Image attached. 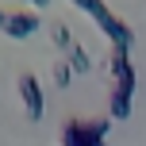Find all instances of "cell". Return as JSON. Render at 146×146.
I'll list each match as a JSON object with an SVG mask.
<instances>
[{
	"mask_svg": "<svg viewBox=\"0 0 146 146\" xmlns=\"http://www.w3.org/2000/svg\"><path fill=\"white\" fill-rule=\"evenodd\" d=\"M19 96H23V108H27V115H31V119H42L46 100H42V85H38L35 73H23V77H19Z\"/></svg>",
	"mask_w": 146,
	"mask_h": 146,
	"instance_id": "3",
	"label": "cell"
},
{
	"mask_svg": "<svg viewBox=\"0 0 146 146\" xmlns=\"http://www.w3.org/2000/svg\"><path fill=\"white\" fill-rule=\"evenodd\" d=\"M73 4H77L81 12H88L96 23H100V31L111 38V46H131V38H135V35H131V27H127V23L119 19V15L111 12L104 0H73Z\"/></svg>",
	"mask_w": 146,
	"mask_h": 146,
	"instance_id": "1",
	"label": "cell"
},
{
	"mask_svg": "<svg viewBox=\"0 0 146 146\" xmlns=\"http://www.w3.org/2000/svg\"><path fill=\"white\" fill-rule=\"evenodd\" d=\"M4 23H8V12H0V27H4Z\"/></svg>",
	"mask_w": 146,
	"mask_h": 146,
	"instance_id": "11",
	"label": "cell"
},
{
	"mask_svg": "<svg viewBox=\"0 0 146 146\" xmlns=\"http://www.w3.org/2000/svg\"><path fill=\"white\" fill-rule=\"evenodd\" d=\"M50 38H54V42H58V46H66V50L73 46V35H69V27H66V23H58V27L50 31Z\"/></svg>",
	"mask_w": 146,
	"mask_h": 146,
	"instance_id": "9",
	"label": "cell"
},
{
	"mask_svg": "<svg viewBox=\"0 0 146 146\" xmlns=\"http://www.w3.org/2000/svg\"><path fill=\"white\" fill-rule=\"evenodd\" d=\"M66 62H69L73 73H88V66H92V62H88V50H85L81 42H73L69 50H66Z\"/></svg>",
	"mask_w": 146,
	"mask_h": 146,
	"instance_id": "7",
	"label": "cell"
},
{
	"mask_svg": "<svg viewBox=\"0 0 146 146\" xmlns=\"http://www.w3.org/2000/svg\"><path fill=\"white\" fill-rule=\"evenodd\" d=\"M111 119H69L62 127V146H108L104 135H108Z\"/></svg>",
	"mask_w": 146,
	"mask_h": 146,
	"instance_id": "2",
	"label": "cell"
},
{
	"mask_svg": "<svg viewBox=\"0 0 146 146\" xmlns=\"http://www.w3.org/2000/svg\"><path fill=\"white\" fill-rule=\"evenodd\" d=\"M131 92H135V88H127V85H111L108 108H111L115 119H127V115H131Z\"/></svg>",
	"mask_w": 146,
	"mask_h": 146,
	"instance_id": "6",
	"label": "cell"
},
{
	"mask_svg": "<svg viewBox=\"0 0 146 146\" xmlns=\"http://www.w3.org/2000/svg\"><path fill=\"white\" fill-rule=\"evenodd\" d=\"M111 81L115 85H127V88H135V66H131V58H127V46H111Z\"/></svg>",
	"mask_w": 146,
	"mask_h": 146,
	"instance_id": "5",
	"label": "cell"
},
{
	"mask_svg": "<svg viewBox=\"0 0 146 146\" xmlns=\"http://www.w3.org/2000/svg\"><path fill=\"white\" fill-rule=\"evenodd\" d=\"M31 31H38V12L35 8H27V12H12L4 23V35L8 38H27Z\"/></svg>",
	"mask_w": 146,
	"mask_h": 146,
	"instance_id": "4",
	"label": "cell"
},
{
	"mask_svg": "<svg viewBox=\"0 0 146 146\" xmlns=\"http://www.w3.org/2000/svg\"><path fill=\"white\" fill-rule=\"evenodd\" d=\"M69 81H73L69 62H54V85H69Z\"/></svg>",
	"mask_w": 146,
	"mask_h": 146,
	"instance_id": "8",
	"label": "cell"
},
{
	"mask_svg": "<svg viewBox=\"0 0 146 146\" xmlns=\"http://www.w3.org/2000/svg\"><path fill=\"white\" fill-rule=\"evenodd\" d=\"M31 4H35V8H46V4H50V0H31Z\"/></svg>",
	"mask_w": 146,
	"mask_h": 146,
	"instance_id": "10",
	"label": "cell"
}]
</instances>
